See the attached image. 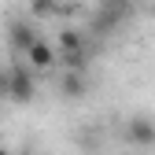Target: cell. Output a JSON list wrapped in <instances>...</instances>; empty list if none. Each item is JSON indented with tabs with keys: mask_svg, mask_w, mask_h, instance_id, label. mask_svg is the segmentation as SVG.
I'll list each match as a JSON object with an SVG mask.
<instances>
[{
	"mask_svg": "<svg viewBox=\"0 0 155 155\" xmlns=\"http://www.w3.org/2000/svg\"><path fill=\"white\" fill-rule=\"evenodd\" d=\"M33 96H37V74L30 67L11 63L8 67V100L18 104V107H26V104H33Z\"/></svg>",
	"mask_w": 155,
	"mask_h": 155,
	"instance_id": "cell-1",
	"label": "cell"
},
{
	"mask_svg": "<svg viewBox=\"0 0 155 155\" xmlns=\"http://www.w3.org/2000/svg\"><path fill=\"white\" fill-rule=\"evenodd\" d=\"M0 100H8V67L0 70Z\"/></svg>",
	"mask_w": 155,
	"mask_h": 155,
	"instance_id": "cell-9",
	"label": "cell"
},
{
	"mask_svg": "<svg viewBox=\"0 0 155 155\" xmlns=\"http://www.w3.org/2000/svg\"><path fill=\"white\" fill-rule=\"evenodd\" d=\"M30 11H33V18H52L59 11V0H30Z\"/></svg>",
	"mask_w": 155,
	"mask_h": 155,
	"instance_id": "cell-8",
	"label": "cell"
},
{
	"mask_svg": "<svg viewBox=\"0 0 155 155\" xmlns=\"http://www.w3.org/2000/svg\"><path fill=\"white\" fill-rule=\"evenodd\" d=\"M122 137L133 148H155V122L148 118V114H133V118L126 122V129H122Z\"/></svg>",
	"mask_w": 155,
	"mask_h": 155,
	"instance_id": "cell-4",
	"label": "cell"
},
{
	"mask_svg": "<svg viewBox=\"0 0 155 155\" xmlns=\"http://www.w3.org/2000/svg\"><path fill=\"white\" fill-rule=\"evenodd\" d=\"M26 59H30V70H33V74H48V70L55 67V59H59V52H55L48 41H37V45L26 52Z\"/></svg>",
	"mask_w": 155,
	"mask_h": 155,
	"instance_id": "cell-5",
	"label": "cell"
},
{
	"mask_svg": "<svg viewBox=\"0 0 155 155\" xmlns=\"http://www.w3.org/2000/svg\"><path fill=\"white\" fill-rule=\"evenodd\" d=\"M129 15H133L129 0H100V8H96V15H92V30L96 33H114Z\"/></svg>",
	"mask_w": 155,
	"mask_h": 155,
	"instance_id": "cell-2",
	"label": "cell"
},
{
	"mask_svg": "<svg viewBox=\"0 0 155 155\" xmlns=\"http://www.w3.org/2000/svg\"><path fill=\"white\" fill-rule=\"evenodd\" d=\"M18 155H33V151H30V148H22V151H18Z\"/></svg>",
	"mask_w": 155,
	"mask_h": 155,
	"instance_id": "cell-11",
	"label": "cell"
},
{
	"mask_svg": "<svg viewBox=\"0 0 155 155\" xmlns=\"http://www.w3.org/2000/svg\"><path fill=\"white\" fill-rule=\"evenodd\" d=\"M0 155H15V151H8V148H4V144H0Z\"/></svg>",
	"mask_w": 155,
	"mask_h": 155,
	"instance_id": "cell-10",
	"label": "cell"
},
{
	"mask_svg": "<svg viewBox=\"0 0 155 155\" xmlns=\"http://www.w3.org/2000/svg\"><path fill=\"white\" fill-rule=\"evenodd\" d=\"M59 92L67 96V100H81V96L89 92V78H85V70H67V74L59 78Z\"/></svg>",
	"mask_w": 155,
	"mask_h": 155,
	"instance_id": "cell-6",
	"label": "cell"
},
{
	"mask_svg": "<svg viewBox=\"0 0 155 155\" xmlns=\"http://www.w3.org/2000/svg\"><path fill=\"white\" fill-rule=\"evenodd\" d=\"M41 37H37V26L30 22V18H8V48L15 55H26Z\"/></svg>",
	"mask_w": 155,
	"mask_h": 155,
	"instance_id": "cell-3",
	"label": "cell"
},
{
	"mask_svg": "<svg viewBox=\"0 0 155 155\" xmlns=\"http://www.w3.org/2000/svg\"><path fill=\"white\" fill-rule=\"evenodd\" d=\"M55 45H59V55H81V52L89 55V48H85V33H81V30H74V26L59 30Z\"/></svg>",
	"mask_w": 155,
	"mask_h": 155,
	"instance_id": "cell-7",
	"label": "cell"
}]
</instances>
